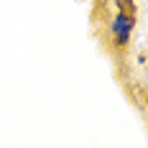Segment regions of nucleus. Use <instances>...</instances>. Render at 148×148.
Masks as SVG:
<instances>
[{
	"label": "nucleus",
	"mask_w": 148,
	"mask_h": 148,
	"mask_svg": "<svg viewBox=\"0 0 148 148\" xmlns=\"http://www.w3.org/2000/svg\"><path fill=\"white\" fill-rule=\"evenodd\" d=\"M130 28H133V21H130L128 15H118V18L112 21V31L118 33L120 44H125V41L130 38Z\"/></svg>",
	"instance_id": "1"
}]
</instances>
